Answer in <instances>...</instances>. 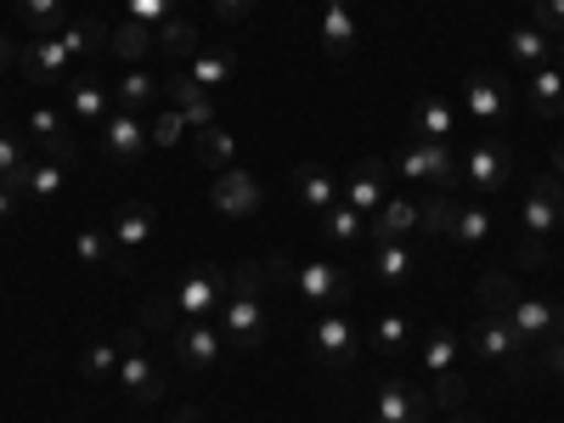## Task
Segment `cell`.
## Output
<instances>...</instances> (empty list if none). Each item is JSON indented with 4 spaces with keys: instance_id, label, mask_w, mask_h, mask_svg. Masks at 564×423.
Segmentation results:
<instances>
[{
    "instance_id": "obj_1",
    "label": "cell",
    "mask_w": 564,
    "mask_h": 423,
    "mask_svg": "<svg viewBox=\"0 0 564 423\" xmlns=\"http://www.w3.org/2000/svg\"><path fill=\"white\" fill-rule=\"evenodd\" d=\"M265 271L260 265H238L231 271V289H226V300H220V339L231 345V350H260L265 345V334H271V322H265Z\"/></svg>"
},
{
    "instance_id": "obj_2",
    "label": "cell",
    "mask_w": 564,
    "mask_h": 423,
    "mask_svg": "<svg viewBox=\"0 0 564 423\" xmlns=\"http://www.w3.org/2000/svg\"><path fill=\"white\" fill-rule=\"evenodd\" d=\"M260 271H265L271 282H289L294 300L311 305V311H339V305H350V294H356V276L339 271L334 260H294V265H282V254H271Z\"/></svg>"
},
{
    "instance_id": "obj_3",
    "label": "cell",
    "mask_w": 564,
    "mask_h": 423,
    "mask_svg": "<svg viewBox=\"0 0 564 423\" xmlns=\"http://www.w3.org/2000/svg\"><path fill=\"white\" fill-rule=\"evenodd\" d=\"M468 350H475L480 361H508V379L513 384H525L531 379V367H525V339L508 327V316H497V311H480V322L468 327Z\"/></svg>"
},
{
    "instance_id": "obj_4",
    "label": "cell",
    "mask_w": 564,
    "mask_h": 423,
    "mask_svg": "<svg viewBox=\"0 0 564 423\" xmlns=\"http://www.w3.org/2000/svg\"><path fill=\"white\" fill-rule=\"evenodd\" d=\"M141 339H148V334H141V327H124V334H119V390L135 401V406H159L164 401V372L148 361V350H141Z\"/></svg>"
},
{
    "instance_id": "obj_5",
    "label": "cell",
    "mask_w": 564,
    "mask_h": 423,
    "mask_svg": "<svg viewBox=\"0 0 564 423\" xmlns=\"http://www.w3.org/2000/svg\"><path fill=\"white\" fill-rule=\"evenodd\" d=\"M395 175H412V181H435L441 193L463 181V153L452 141H412V148L395 159Z\"/></svg>"
},
{
    "instance_id": "obj_6",
    "label": "cell",
    "mask_w": 564,
    "mask_h": 423,
    "mask_svg": "<svg viewBox=\"0 0 564 423\" xmlns=\"http://www.w3.org/2000/svg\"><path fill=\"white\" fill-rule=\"evenodd\" d=\"M361 345H367V334H361L345 311H322V316L311 322V350H316L322 367H350Z\"/></svg>"
},
{
    "instance_id": "obj_7",
    "label": "cell",
    "mask_w": 564,
    "mask_h": 423,
    "mask_svg": "<svg viewBox=\"0 0 564 423\" xmlns=\"http://www.w3.org/2000/svg\"><path fill=\"white\" fill-rule=\"evenodd\" d=\"M508 175H513V148L502 135H486L463 153V186H475V193H502Z\"/></svg>"
},
{
    "instance_id": "obj_8",
    "label": "cell",
    "mask_w": 564,
    "mask_h": 423,
    "mask_svg": "<svg viewBox=\"0 0 564 423\" xmlns=\"http://www.w3.org/2000/svg\"><path fill=\"white\" fill-rule=\"evenodd\" d=\"M558 226H564V181L553 170H542L531 181L525 204H520V231H531V238H553Z\"/></svg>"
},
{
    "instance_id": "obj_9",
    "label": "cell",
    "mask_w": 564,
    "mask_h": 423,
    "mask_svg": "<svg viewBox=\"0 0 564 423\" xmlns=\"http://www.w3.org/2000/svg\"><path fill=\"white\" fill-rule=\"evenodd\" d=\"M18 68H23L29 85H57V79L68 85L79 63H74V52H68L63 34H57V40H23L18 45Z\"/></svg>"
},
{
    "instance_id": "obj_10",
    "label": "cell",
    "mask_w": 564,
    "mask_h": 423,
    "mask_svg": "<svg viewBox=\"0 0 564 423\" xmlns=\"http://www.w3.org/2000/svg\"><path fill=\"white\" fill-rule=\"evenodd\" d=\"M159 231V215H153V204H119V215H113V271H130L135 265V254L148 249V238Z\"/></svg>"
},
{
    "instance_id": "obj_11",
    "label": "cell",
    "mask_w": 564,
    "mask_h": 423,
    "mask_svg": "<svg viewBox=\"0 0 564 423\" xmlns=\"http://www.w3.org/2000/svg\"><path fill=\"white\" fill-rule=\"evenodd\" d=\"M430 417H435L430 390H417L406 379H390V384H379V395H372V423H430Z\"/></svg>"
},
{
    "instance_id": "obj_12",
    "label": "cell",
    "mask_w": 564,
    "mask_h": 423,
    "mask_svg": "<svg viewBox=\"0 0 564 423\" xmlns=\"http://www.w3.org/2000/svg\"><path fill=\"white\" fill-rule=\"evenodd\" d=\"M226 289H231V271L198 265V271H186V276H181V289H175V311H181V316H193V322H204L209 311H220Z\"/></svg>"
},
{
    "instance_id": "obj_13",
    "label": "cell",
    "mask_w": 564,
    "mask_h": 423,
    "mask_svg": "<svg viewBox=\"0 0 564 423\" xmlns=\"http://www.w3.org/2000/svg\"><path fill=\"white\" fill-rule=\"evenodd\" d=\"M508 327L525 339V350H536V345H547V339H558L564 334V305H553V300H513L508 305Z\"/></svg>"
},
{
    "instance_id": "obj_14",
    "label": "cell",
    "mask_w": 564,
    "mask_h": 423,
    "mask_svg": "<svg viewBox=\"0 0 564 423\" xmlns=\"http://www.w3.org/2000/svg\"><path fill=\"white\" fill-rule=\"evenodd\" d=\"M209 198H215V209L220 215H231V220H249V215H260V204H265V193H260V181L249 175V170H220L215 181H209Z\"/></svg>"
},
{
    "instance_id": "obj_15",
    "label": "cell",
    "mask_w": 564,
    "mask_h": 423,
    "mask_svg": "<svg viewBox=\"0 0 564 423\" xmlns=\"http://www.w3.org/2000/svg\"><path fill=\"white\" fill-rule=\"evenodd\" d=\"M148 119L141 113H124V108H113L108 119H102V148H108V159L119 164V170H130V164H141V153H148Z\"/></svg>"
},
{
    "instance_id": "obj_16",
    "label": "cell",
    "mask_w": 564,
    "mask_h": 423,
    "mask_svg": "<svg viewBox=\"0 0 564 423\" xmlns=\"http://www.w3.org/2000/svg\"><path fill=\"white\" fill-rule=\"evenodd\" d=\"M170 350H175V361L186 372H204V367L220 361L226 339H220V327H209V322H186V327H175V334H170Z\"/></svg>"
},
{
    "instance_id": "obj_17",
    "label": "cell",
    "mask_w": 564,
    "mask_h": 423,
    "mask_svg": "<svg viewBox=\"0 0 564 423\" xmlns=\"http://www.w3.org/2000/svg\"><path fill=\"white\" fill-rule=\"evenodd\" d=\"M390 175H395V164H384V159H361V164L350 170V181H345V204L361 209V215H372V209L390 198Z\"/></svg>"
},
{
    "instance_id": "obj_18",
    "label": "cell",
    "mask_w": 564,
    "mask_h": 423,
    "mask_svg": "<svg viewBox=\"0 0 564 423\" xmlns=\"http://www.w3.org/2000/svg\"><path fill=\"white\" fill-rule=\"evenodd\" d=\"M417 231V204L412 198H384L379 209L367 215V243H401V238H412Z\"/></svg>"
},
{
    "instance_id": "obj_19",
    "label": "cell",
    "mask_w": 564,
    "mask_h": 423,
    "mask_svg": "<svg viewBox=\"0 0 564 423\" xmlns=\"http://www.w3.org/2000/svg\"><path fill=\"white\" fill-rule=\"evenodd\" d=\"M68 108H74L79 124H102V119L113 113V90L90 74V68H74V79H68Z\"/></svg>"
},
{
    "instance_id": "obj_20",
    "label": "cell",
    "mask_w": 564,
    "mask_h": 423,
    "mask_svg": "<svg viewBox=\"0 0 564 423\" xmlns=\"http://www.w3.org/2000/svg\"><path fill=\"white\" fill-rule=\"evenodd\" d=\"M164 97H170V108L193 124V130H209L215 119H220V108H215V97L204 85H193L186 74H175V79H164Z\"/></svg>"
},
{
    "instance_id": "obj_21",
    "label": "cell",
    "mask_w": 564,
    "mask_h": 423,
    "mask_svg": "<svg viewBox=\"0 0 564 423\" xmlns=\"http://www.w3.org/2000/svg\"><path fill=\"white\" fill-rule=\"evenodd\" d=\"M372 282H384V289H412L417 282V254H412V243L401 238V243H372Z\"/></svg>"
},
{
    "instance_id": "obj_22",
    "label": "cell",
    "mask_w": 564,
    "mask_h": 423,
    "mask_svg": "<svg viewBox=\"0 0 564 423\" xmlns=\"http://www.w3.org/2000/svg\"><path fill=\"white\" fill-rule=\"evenodd\" d=\"M525 97H531V113L542 124H564V74L553 63H542V68L525 74Z\"/></svg>"
},
{
    "instance_id": "obj_23",
    "label": "cell",
    "mask_w": 564,
    "mask_h": 423,
    "mask_svg": "<svg viewBox=\"0 0 564 423\" xmlns=\"http://www.w3.org/2000/svg\"><path fill=\"white\" fill-rule=\"evenodd\" d=\"M29 135L45 148V159L63 164V170L79 159V148H74V135H68V124H63V113H57V108H34V113H29Z\"/></svg>"
},
{
    "instance_id": "obj_24",
    "label": "cell",
    "mask_w": 564,
    "mask_h": 423,
    "mask_svg": "<svg viewBox=\"0 0 564 423\" xmlns=\"http://www.w3.org/2000/svg\"><path fill=\"white\" fill-rule=\"evenodd\" d=\"M356 7L361 0H322V45H327V57H350L356 52Z\"/></svg>"
},
{
    "instance_id": "obj_25",
    "label": "cell",
    "mask_w": 564,
    "mask_h": 423,
    "mask_svg": "<svg viewBox=\"0 0 564 423\" xmlns=\"http://www.w3.org/2000/svg\"><path fill=\"white\" fill-rule=\"evenodd\" d=\"M463 108H468V119H475V124H502V113H508L502 79H497V74H468V85H463Z\"/></svg>"
},
{
    "instance_id": "obj_26",
    "label": "cell",
    "mask_w": 564,
    "mask_h": 423,
    "mask_svg": "<svg viewBox=\"0 0 564 423\" xmlns=\"http://www.w3.org/2000/svg\"><path fill=\"white\" fill-rule=\"evenodd\" d=\"M446 238L463 243V249H486V243H491V209H486V204H452Z\"/></svg>"
},
{
    "instance_id": "obj_27",
    "label": "cell",
    "mask_w": 564,
    "mask_h": 423,
    "mask_svg": "<svg viewBox=\"0 0 564 423\" xmlns=\"http://www.w3.org/2000/svg\"><path fill=\"white\" fill-rule=\"evenodd\" d=\"M412 124H417V141H452L457 124H463V113H457L446 97H423V102L412 108Z\"/></svg>"
},
{
    "instance_id": "obj_28",
    "label": "cell",
    "mask_w": 564,
    "mask_h": 423,
    "mask_svg": "<svg viewBox=\"0 0 564 423\" xmlns=\"http://www.w3.org/2000/svg\"><path fill=\"white\" fill-rule=\"evenodd\" d=\"M18 23L29 40H57L68 29V12H63V0H18Z\"/></svg>"
},
{
    "instance_id": "obj_29",
    "label": "cell",
    "mask_w": 564,
    "mask_h": 423,
    "mask_svg": "<svg viewBox=\"0 0 564 423\" xmlns=\"http://www.w3.org/2000/svg\"><path fill=\"white\" fill-rule=\"evenodd\" d=\"M322 238L334 243V249H356V243H367V215L350 209V204L339 198L334 209H322Z\"/></svg>"
},
{
    "instance_id": "obj_30",
    "label": "cell",
    "mask_w": 564,
    "mask_h": 423,
    "mask_svg": "<svg viewBox=\"0 0 564 423\" xmlns=\"http://www.w3.org/2000/svg\"><path fill=\"white\" fill-rule=\"evenodd\" d=\"M153 102H159V79H153L148 68H130V74L113 79V108H124V113H153Z\"/></svg>"
},
{
    "instance_id": "obj_31",
    "label": "cell",
    "mask_w": 564,
    "mask_h": 423,
    "mask_svg": "<svg viewBox=\"0 0 564 423\" xmlns=\"http://www.w3.org/2000/svg\"><path fill=\"white\" fill-rule=\"evenodd\" d=\"M508 63L513 68H542V63H553V40L531 23V29H508Z\"/></svg>"
},
{
    "instance_id": "obj_32",
    "label": "cell",
    "mask_w": 564,
    "mask_h": 423,
    "mask_svg": "<svg viewBox=\"0 0 564 423\" xmlns=\"http://www.w3.org/2000/svg\"><path fill=\"white\" fill-rule=\"evenodd\" d=\"M294 186H300V204H305V209H316V215L339 204V181L327 175L322 164H300V170H294Z\"/></svg>"
},
{
    "instance_id": "obj_33",
    "label": "cell",
    "mask_w": 564,
    "mask_h": 423,
    "mask_svg": "<svg viewBox=\"0 0 564 423\" xmlns=\"http://www.w3.org/2000/svg\"><path fill=\"white\" fill-rule=\"evenodd\" d=\"M367 345L379 350V356H401V350H412V316H406V311L379 316V322L367 327Z\"/></svg>"
},
{
    "instance_id": "obj_34",
    "label": "cell",
    "mask_w": 564,
    "mask_h": 423,
    "mask_svg": "<svg viewBox=\"0 0 564 423\" xmlns=\"http://www.w3.org/2000/svg\"><path fill=\"white\" fill-rule=\"evenodd\" d=\"M108 34H113V29H102L97 18H79V23H68V29H63V45L74 52V63H79V68H90V57L108 52Z\"/></svg>"
},
{
    "instance_id": "obj_35",
    "label": "cell",
    "mask_w": 564,
    "mask_h": 423,
    "mask_svg": "<svg viewBox=\"0 0 564 423\" xmlns=\"http://www.w3.org/2000/svg\"><path fill=\"white\" fill-rule=\"evenodd\" d=\"M457 356H463V339L452 334V327H435V334H423V345H417V361H423V372H446V367H457Z\"/></svg>"
},
{
    "instance_id": "obj_36",
    "label": "cell",
    "mask_w": 564,
    "mask_h": 423,
    "mask_svg": "<svg viewBox=\"0 0 564 423\" xmlns=\"http://www.w3.org/2000/svg\"><path fill=\"white\" fill-rule=\"evenodd\" d=\"M153 45H159V34H153L148 23H135V18H124V23L108 34V52H113V57H124V63H141V57L153 52Z\"/></svg>"
},
{
    "instance_id": "obj_37",
    "label": "cell",
    "mask_w": 564,
    "mask_h": 423,
    "mask_svg": "<svg viewBox=\"0 0 564 423\" xmlns=\"http://www.w3.org/2000/svg\"><path fill=\"white\" fill-rule=\"evenodd\" d=\"M186 79L204 85V90H220V85L238 79V57H231L226 45H220V52H198V57H193V74H186Z\"/></svg>"
},
{
    "instance_id": "obj_38",
    "label": "cell",
    "mask_w": 564,
    "mask_h": 423,
    "mask_svg": "<svg viewBox=\"0 0 564 423\" xmlns=\"http://www.w3.org/2000/svg\"><path fill=\"white\" fill-rule=\"evenodd\" d=\"M63 164H52V159H34L29 164V175H23V193H29V204H52L57 193H63Z\"/></svg>"
},
{
    "instance_id": "obj_39",
    "label": "cell",
    "mask_w": 564,
    "mask_h": 423,
    "mask_svg": "<svg viewBox=\"0 0 564 423\" xmlns=\"http://www.w3.org/2000/svg\"><path fill=\"white\" fill-rule=\"evenodd\" d=\"M159 45L170 57H198L204 52V29L186 23V18H170V23H159Z\"/></svg>"
},
{
    "instance_id": "obj_40",
    "label": "cell",
    "mask_w": 564,
    "mask_h": 423,
    "mask_svg": "<svg viewBox=\"0 0 564 423\" xmlns=\"http://www.w3.org/2000/svg\"><path fill=\"white\" fill-rule=\"evenodd\" d=\"M198 159H204V170H231L238 164V141H231L220 124H209V130H198Z\"/></svg>"
},
{
    "instance_id": "obj_41",
    "label": "cell",
    "mask_w": 564,
    "mask_h": 423,
    "mask_svg": "<svg viewBox=\"0 0 564 423\" xmlns=\"http://www.w3.org/2000/svg\"><path fill=\"white\" fill-rule=\"evenodd\" d=\"M29 164H34V159H29L23 141L0 130V186H12V193H23V175H29Z\"/></svg>"
},
{
    "instance_id": "obj_42",
    "label": "cell",
    "mask_w": 564,
    "mask_h": 423,
    "mask_svg": "<svg viewBox=\"0 0 564 423\" xmlns=\"http://www.w3.org/2000/svg\"><path fill=\"white\" fill-rule=\"evenodd\" d=\"M475 294H480V311H497V316H508V305L520 300V282H513L508 271H486Z\"/></svg>"
},
{
    "instance_id": "obj_43",
    "label": "cell",
    "mask_w": 564,
    "mask_h": 423,
    "mask_svg": "<svg viewBox=\"0 0 564 423\" xmlns=\"http://www.w3.org/2000/svg\"><path fill=\"white\" fill-rule=\"evenodd\" d=\"M430 401H435V412H463V401H468V379H463V367H446V372H435Z\"/></svg>"
},
{
    "instance_id": "obj_44",
    "label": "cell",
    "mask_w": 564,
    "mask_h": 423,
    "mask_svg": "<svg viewBox=\"0 0 564 423\" xmlns=\"http://www.w3.org/2000/svg\"><path fill=\"white\" fill-rule=\"evenodd\" d=\"M119 339H97V345H90L85 356H79V372H85V379H113V372H119Z\"/></svg>"
},
{
    "instance_id": "obj_45",
    "label": "cell",
    "mask_w": 564,
    "mask_h": 423,
    "mask_svg": "<svg viewBox=\"0 0 564 423\" xmlns=\"http://www.w3.org/2000/svg\"><path fill=\"white\" fill-rule=\"evenodd\" d=\"M74 260H79V265H113V238H102L97 226L74 231Z\"/></svg>"
},
{
    "instance_id": "obj_46",
    "label": "cell",
    "mask_w": 564,
    "mask_h": 423,
    "mask_svg": "<svg viewBox=\"0 0 564 423\" xmlns=\"http://www.w3.org/2000/svg\"><path fill=\"white\" fill-rule=\"evenodd\" d=\"M135 327H141V334H170V327H175V294H148Z\"/></svg>"
},
{
    "instance_id": "obj_47",
    "label": "cell",
    "mask_w": 564,
    "mask_h": 423,
    "mask_svg": "<svg viewBox=\"0 0 564 423\" xmlns=\"http://www.w3.org/2000/svg\"><path fill=\"white\" fill-rule=\"evenodd\" d=\"M124 12H130L135 23H148V29H159V23H170V18L181 12V0H124Z\"/></svg>"
},
{
    "instance_id": "obj_48",
    "label": "cell",
    "mask_w": 564,
    "mask_h": 423,
    "mask_svg": "<svg viewBox=\"0 0 564 423\" xmlns=\"http://www.w3.org/2000/svg\"><path fill=\"white\" fill-rule=\"evenodd\" d=\"M446 220H452V198L446 193H435L430 204H417V231H441L446 238Z\"/></svg>"
},
{
    "instance_id": "obj_49",
    "label": "cell",
    "mask_w": 564,
    "mask_h": 423,
    "mask_svg": "<svg viewBox=\"0 0 564 423\" xmlns=\"http://www.w3.org/2000/svg\"><path fill=\"white\" fill-rule=\"evenodd\" d=\"M536 29L553 40V45H564V0H536Z\"/></svg>"
},
{
    "instance_id": "obj_50",
    "label": "cell",
    "mask_w": 564,
    "mask_h": 423,
    "mask_svg": "<svg viewBox=\"0 0 564 423\" xmlns=\"http://www.w3.org/2000/svg\"><path fill=\"white\" fill-rule=\"evenodd\" d=\"M181 124H186V119H181L175 108L153 113V119H148V135H153V148H175V141H181Z\"/></svg>"
},
{
    "instance_id": "obj_51",
    "label": "cell",
    "mask_w": 564,
    "mask_h": 423,
    "mask_svg": "<svg viewBox=\"0 0 564 423\" xmlns=\"http://www.w3.org/2000/svg\"><path fill=\"white\" fill-rule=\"evenodd\" d=\"M513 260H520L525 271H542V265H547V238H531V231H520V243H513Z\"/></svg>"
},
{
    "instance_id": "obj_52",
    "label": "cell",
    "mask_w": 564,
    "mask_h": 423,
    "mask_svg": "<svg viewBox=\"0 0 564 423\" xmlns=\"http://www.w3.org/2000/svg\"><path fill=\"white\" fill-rule=\"evenodd\" d=\"M254 7H260V0H209L215 23H226V29H231V23H243V18H249Z\"/></svg>"
},
{
    "instance_id": "obj_53",
    "label": "cell",
    "mask_w": 564,
    "mask_h": 423,
    "mask_svg": "<svg viewBox=\"0 0 564 423\" xmlns=\"http://www.w3.org/2000/svg\"><path fill=\"white\" fill-rule=\"evenodd\" d=\"M536 367H542V372H558V379H564V334L547 339V345H536Z\"/></svg>"
},
{
    "instance_id": "obj_54",
    "label": "cell",
    "mask_w": 564,
    "mask_h": 423,
    "mask_svg": "<svg viewBox=\"0 0 564 423\" xmlns=\"http://www.w3.org/2000/svg\"><path fill=\"white\" fill-rule=\"evenodd\" d=\"M18 215V193H12V186H0V220H12Z\"/></svg>"
},
{
    "instance_id": "obj_55",
    "label": "cell",
    "mask_w": 564,
    "mask_h": 423,
    "mask_svg": "<svg viewBox=\"0 0 564 423\" xmlns=\"http://www.w3.org/2000/svg\"><path fill=\"white\" fill-rule=\"evenodd\" d=\"M547 170L564 181V141H553V153H547Z\"/></svg>"
},
{
    "instance_id": "obj_56",
    "label": "cell",
    "mask_w": 564,
    "mask_h": 423,
    "mask_svg": "<svg viewBox=\"0 0 564 423\" xmlns=\"http://www.w3.org/2000/svg\"><path fill=\"white\" fill-rule=\"evenodd\" d=\"M12 57H18V45H12L7 34H0V74H7V68H12Z\"/></svg>"
},
{
    "instance_id": "obj_57",
    "label": "cell",
    "mask_w": 564,
    "mask_h": 423,
    "mask_svg": "<svg viewBox=\"0 0 564 423\" xmlns=\"http://www.w3.org/2000/svg\"><path fill=\"white\" fill-rule=\"evenodd\" d=\"M170 423H204V417H198V412H193V406H181V412H175V417H170Z\"/></svg>"
},
{
    "instance_id": "obj_58",
    "label": "cell",
    "mask_w": 564,
    "mask_h": 423,
    "mask_svg": "<svg viewBox=\"0 0 564 423\" xmlns=\"http://www.w3.org/2000/svg\"><path fill=\"white\" fill-rule=\"evenodd\" d=\"M452 423H480V417H463V412H452Z\"/></svg>"
},
{
    "instance_id": "obj_59",
    "label": "cell",
    "mask_w": 564,
    "mask_h": 423,
    "mask_svg": "<svg viewBox=\"0 0 564 423\" xmlns=\"http://www.w3.org/2000/svg\"><path fill=\"white\" fill-rule=\"evenodd\" d=\"M558 74H564V45H558Z\"/></svg>"
}]
</instances>
